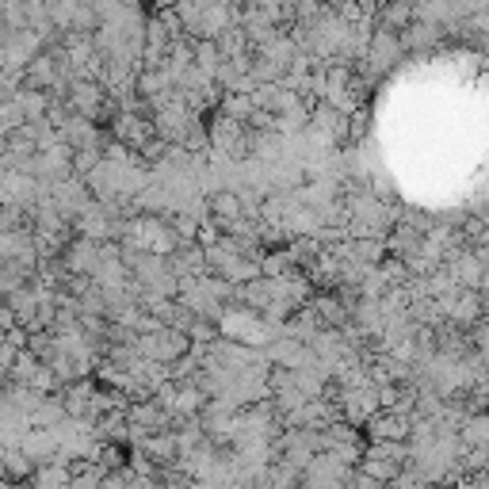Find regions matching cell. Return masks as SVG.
Listing matches in <instances>:
<instances>
[{"mask_svg":"<svg viewBox=\"0 0 489 489\" xmlns=\"http://www.w3.org/2000/svg\"><path fill=\"white\" fill-rule=\"evenodd\" d=\"M157 131L153 122H142L138 115H119V122H115V134L122 138V142H131V146H142V142H150V134Z\"/></svg>","mask_w":489,"mask_h":489,"instance_id":"obj_3","label":"cell"},{"mask_svg":"<svg viewBox=\"0 0 489 489\" xmlns=\"http://www.w3.org/2000/svg\"><path fill=\"white\" fill-rule=\"evenodd\" d=\"M210 214H214L219 222H226V226H238V219L245 214V199H241L238 191H230V188L214 191V195H210Z\"/></svg>","mask_w":489,"mask_h":489,"instance_id":"obj_1","label":"cell"},{"mask_svg":"<svg viewBox=\"0 0 489 489\" xmlns=\"http://www.w3.org/2000/svg\"><path fill=\"white\" fill-rule=\"evenodd\" d=\"M463 444H470V447H489V416H474V421L463 428Z\"/></svg>","mask_w":489,"mask_h":489,"instance_id":"obj_4","label":"cell"},{"mask_svg":"<svg viewBox=\"0 0 489 489\" xmlns=\"http://www.w3.org/2000/svg\"><path fill=\"white\" fill-rule=\"evenodd\" d=\"M31 489H73V478L62 463H46L31 474Z\"/></svg>","mask_w":489,"mask_h":489,"instance_id":"obj_2","label":"cell"}]
</instances>
